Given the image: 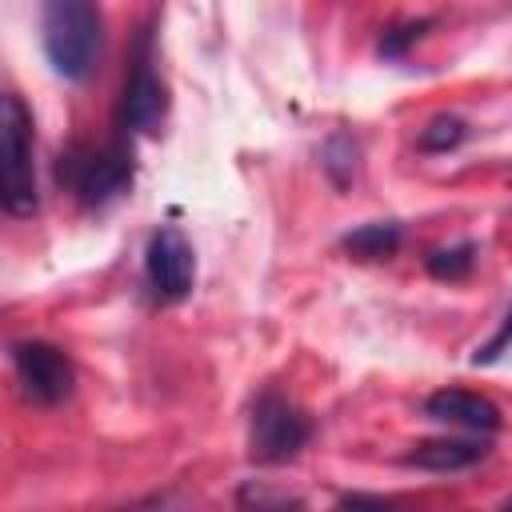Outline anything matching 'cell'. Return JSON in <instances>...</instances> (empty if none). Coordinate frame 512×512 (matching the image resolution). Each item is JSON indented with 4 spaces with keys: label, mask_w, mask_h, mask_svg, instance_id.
<instances>
[{
    "label": "cell",
    "mask_w": 512,
    "mask_h": 512,
    "mask_svg": "<svg viewBox=\"0 0 512 512\" xmlns=\"http://www.w3.org/2000/svg\"><path fill=\"white\" fill-rule=\"evenodd\" d=\"M40 44L56 76L84 80L100 60L96 0H40Z\"/></svg>",
    "instance_id": "cell-1"
},
{
    "label": "cell",
    "mask_w": 512,
    "mask_h": 512,
    "mask_svg": "<svg viewBox=\"0 0 512 512\" xmlns=\"http://www.w3.org/2000/svg\"><path fill=\"white\" fill-rule=\"evenodd\" d=\"M0 152H4V212L32 216L36 196V140H32V112L16 92L0 100Z\"/></svg>",
    "instance_id": "cell-2"
},
{
    "label": "cell",
    "mask_w": 512,
    "mask_h": 512,
    "mask_svg": "<svg viewBox=\"0 0 512 512\" xmlns=\"http://www.w3.org/2000/svg\"><path fill=\"white\" fill-rule=\"evenodd\" d=\"M312 436V420L300 404H292L280 392H264L252 408L248 424V452L260 464H288Z\"/></svg>",
    "instance_id": "cell-3"
},
{
    "label": "cell",
    "mask_w": 512,
    "mask_h": 512,
    "mask_svg": "<svg viewBox=\"0 0 512 512\" xmlns=\"http://www.w3.org/2000/svg\"><path fill=\"white\" fill-rule=\"evenodd\" d=\"M168 96L156 76V52H152V32L140 28L132 56H128V76L120 88V128L128 132H156L164 120Z\"/></svg>",
    "instance_id": "cell-4"
},
{
    "label": "cell",
    "mask_w": 512,
    "mask_h": 512,
    "mask_svg": "<svg viewBox=\"0 0 512 512\" xmlns=\"http://www.w3.org/2000/svg\"><path fill=\"white\" fill-rule=\"evenodd\" d=\"M12 372H16V384H20V396L28 404H40V408H52V404L68 400V392L76 384L72 360L48 340L12 344Z\"/></svg>",
    "instance_id": "cell-5"
},
{
    "label": "cell",
    "mask_w": 512,
    "mask_h": 512,
    "mask_svg": "<svg viewBox=\"0 0 512 512\" xmlns=\"http://www.w3.org/2000/svg\"><path fill=\"white\" fill-rule=\"evenodd\" d=\"M68 184L84 208H104L132 188V148L104 144L68 156Z\"/></svg>",
    "instance_id": "cell-6"
},
{
    "label": "cell",
    "mask_w": 512,
    "mask_h": 512,
    "mask_svg": "<svg viewBox=\"0 0 512 512\" xmlns=\"http://www.w3.org/2000/svg\"><path fill=\"white\" fill-rule=\"evenodd\" d=\"M144 276L148 288L160 300H184L196 284V252L188 244V236L172 224H164L160 232H152L148 252H144Z\"/></svg>",
    "instance_id": "cell-7"
},
{
    "label": "cell",
    "mask_w": 512,
    "mask_h": 512,
    "mask_svg": "<svg viewBox=\"0 0 512 512\" xmlns=\"http://www.w3.org/2000/svg\"><path fill=\"white\" fill-rule=\"evenodd\" d=\"M424 416L452 424V428H468V432H496L500 428V408L468 388H440L424 400Z\"/></svg>",
    "instance_id": "cell-8"
},
{
    "label": "cell",
    "mask_w": 512,
    "mask_h": 512,
    "mask_svg": "<svg viewBox=\"0 0 512 512\" xmlns=\"http://www.w3.org/2000/svg\"><path fill=\"white\" fill-rule=\"evenodd\" d=\"M488 456L484 440H420L412 444V452H404L408 468H424V472H464L476 468Z\"/></svg>",
    "instance_id": "cell-9"
},
{
    "label": "cell",
    "mask_w": 512,
    "mask_h": 512,
    "mask_svg": "<svg viewBox=\"0 0 512 512\" xmlns=\"http://www.w3.org/2000/svg\"><path fill=\"white\" fill-rule=\"evenodd\" d=\"M400 224L396 220H372V224H360V228H352L344 240H340V248L348 252V256H356V260H388L396 248H400Z\"/></svg>",
    "instance_id": "cell-10"
},
{
    "label": "cell",
    "mask_w": 512,
    "mask_h": 512,
    "mask_svg": "<svg viewBox=\"0 0 512 512\" xmlns=\"http://www.w3.org/2000/svg\"><path fill=\"white\" fill-rule=\"evenodd\" d=\"M356 156H360V144L348 136V132H332L324 140V152H320V164L328 172V180L336 188H348L352 176H356Z\"/></svg>",
    "instance_id": "cell-11"
},
{
    "label": "cell",
    "mask_w": 512,
    "mask_h": 512,
    "mask_svg": "<svg viewBox=\"0 0 512 512\" xmlns=\"http://www.w3.org/2000/svg\"><path fill=\"white\" fill-rule=\"evenodd\" d=\"M472 268H476V244H472V240H460V244H452V248H436V252L428 256V276L448 280V284L468 280Z\"/></svg>",
    "instance_id": "cell-12"
},
{
    "label": "cell",
    "mask_w": 512,
    "mask_h": 512,
    "mask_svg": "<svg viewBox=\"0 0 512 512\" xmlns=\"http://www.w3.org/2000/svg\"><path fill=\"white\" fill-rule=\"evenodd\" d=\"M464 136H468V124H464L460 116H452V112H440V116H432V120L420 128L416 148H420V152H452V148L464 144Z\"/></svg>",
    "instance_id": "cell-13"
},
{
    "label": "cell",
    "mask_w": 512,
    "mask_h": 512,
    "mask_svg": "<svg viewBox=\"0 0 512 512\" xmlns=\"http://www.w3.org/2000/svg\"><path fill=\"white\" fill-rule=\"evenodd\" d=\"M424 28H428V20H408V24L388 28V32L380 36V56H388V60L404 56V52H408V44H416V40L424 36Z\"/></svg>",
    "instance_id": "cell-14"
},
{
    "label": "cell",
    "mask_w": 512,
    "mask_h": 512,
    "mask_svg": "<svg viewBox=\"0 0 512 512\" xmlns=\"http://www.w3.org/2000/svg\"><path fill=\"white\" fill-rule=\"evenodd\" d=\"M508 348H512V304H508V312H504V320H500V328L492 332V340L476 348V356H472V364H492V360H500V356H504Z\"/></svg>",
    "instance_id": "cell-15"
}]
</instances>
